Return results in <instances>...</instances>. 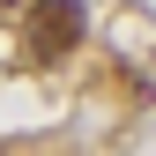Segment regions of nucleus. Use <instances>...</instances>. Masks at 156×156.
<instances>
[{
  "label": "nucleus",
  "mask_w": 156,
  "mask_h": 156,
  "mask_svg": "<svg viewBox=\"0 0 156 156\" xmlns=\"http://www.w3.org/2000/svg\"><path fill=\"white\" fill-rule=\"evenodd\" d=\"M82 45V0H37L30 15V52L37 60H60V52Z\"/></svg>",
  "instance_id": "obj_1"
}]
</instances>
